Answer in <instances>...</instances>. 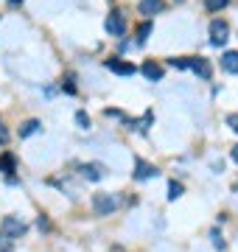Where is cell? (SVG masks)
<instances>
[{
    "label": "cell",
    "instance_id": "cell-1",
    "mask_svg": "<svg viewBox=\"0 0 238 252\" xmlns=\"http://www.w3.org/2000/svg\"><path fill=\"white\" fill-rule=\"evenodd\" d=\"M92 210H95V216H110V213L118 210V199L112 193H95L92 196Z\"/></svg>",
    "mask_w": 238,
    "mask_h": 252
},
{
    "label": "cell",
    "instance_id": "cell-2",
    "mask_svg": "<svg viewBox=\"0 0 238 252\" xmlns=\"http://www.w3.org/2000/svg\"><path fill=\"white\" fill-rule=\"evenodd\" d=\"M230 36V26L224 20H213L210 23V45H224Z\"/></svg>",
    "mask_w": 238,
    "mask_h": 252
},
{
    "label": "cell",
    "instance_id": "cell-3",
    "mask_svg": "<svg viewBox=\"0 0 238 252\" xmlns=\"http://www.w3.org/2000/svg\"><path fill=\"white\" fill-rule=\"evenodd\" d=\"M104 28H107V34H112V36H123V31H126V20H123V14H120V11H115V14H110V17H107Z\"/></svg>",
    "mask_w": 238,
    "mask_h": 252
},
{
    "label": "cell",
    "instance_id": "cell-4",
    "mask_svg": "<svg viewBox=\"0 0 238 252\" xmlns=\"http://www.w3.org/2000/svg\"><path fill=\"white\" fill-rule=\"evenodd\" d=\"M3 235H9L11 241H14V238H20V235H26V224H23L20 219H14V216H6L3 219Z\"/></svg>",
    "mask_w": 238,
    "mask_h": 252
},
{
    "label": "cell",
    "instance_id": "cell-5",
    "mask_svg": "<svg viewBox=\"0 0 238 252\" xmlns=\"http://www.w3.org/2000/svg\"><path fill=\"white\" fill-rule=\"evenodd\" d=\"M104 64H107L112 73H118V76H135V70H138L132 62H123V59H107Z\"/></svg>",
    "mask_w": 238,
    "mask_h": 252
},
{
    "label": "cell",
    "instance_id": "cell-6",
    "mask_svg": "<svg viewBox=\"0 0 238 252\" xmlns=\"http://www.w3.org/2000/svg\"><path fill=\"white\" fill-rule=\"evenodd\" d=\"M157 168L151 165V162H146V160H135V180H151V177H157Z\"/></svg>",
    "mask_w": 238,
    "mask_h": 252
},
{
    "label": "cell",
    "instance_id": "cell-7",
    "mask_svg": "<svg viewBox=\"0 0 238 252\" xmlns=\"http://www.w3.org/2000/svg\"><path fill=\"white\" fill-rule=\"evenodd\" d=\"M188 67H191L196 76H202V79H210V62L208 59H202V56H193V59H188Z\"/></svg>",
    "mask_w": 238,
    "mask_h": 252
},
{
    "label": "cell",
    "instance_id": "cell-8",
    "mask_svg": "<svg viewBox=\"0 0 238 252\" xmlns=\"http://www.w3.org/2000/svg\"><path fill=\"white\" fill-rule=\"evenodd\" d=\"M82 177L90 182H98L101 177H104V165H98V162H84L82 165Z\"/></svg>",
    "mask_w": 238,
    "mask_h": 252
},
{
    "label": "cell",
    "instance_id": "cell-9",
    "mask_svg": "<svg viewBox=\"0 0 238 252\" xmlns=\"http://www.w3.org/2000/svg\"><path fill=\"white\" fill-rule=\"evenodd\" d=\"M140 14H146V17H151V14H160L163 11V0H140Z\"/></svg>",
    "mask_w": 238,
    "mask_h": 252
},
{
    "label": "cell",
    "instance_id": "cell-10",
    "mask_svg": "<svg viewBox=\"0 0 238 252\" xmlns=\"http://www.w3.org/2000/svg\"><path fill=\"white\" fill-rule=\"evenodd\" d=\"M221 67L227 73H238V51H227L221 56Z\"/></svg>",
    "mask_w": 238,
    "mask_h": 252
},
{
    "label": "cell",
    "instance_id": "cell-11",
    "mask_svg": "<svg viewBox=\"0 0 238 252\" xmlns=\"http://www.w3.org/2000/svg\"><path fill=\"white\" fill-rule=\"evenodd\" d=\"M143 76H146L149 81H160V79H163V67L154 64V62H146V64H143Z\"/></svg>",
    "mask_w": 238,
    "mask_h": 252
},
{
    "label": "cell",
    "instance_id": "cell-12",
    "mask_svg": "<svg viewBox=\"0 0 238 252\" xmlns=\"http://www.w3.org/2000/svg\"><path fill=\"white\" fill-rule=\"evenodd\" d=\"M14 165H17V160H14V154H0V171L3 174H11L14 171Z\"/></svg>",
    "mask_w": 238,
    "mask_h": 252
},
{
    "label": "cell",
    "instance_id": "cell-13",
    "mask_svg": "<svg viewBox=\"0 0 238 252\" xmlns=\"http://www.w3.org/2000/svg\"><path fill=\"white\" fill-rule=\"evenodd\" d=\"M39 129H42L39 121H26V124L20 126V137H31L34 132H39Z\"/></svg>",
    "mask_w": 238,
    "mask_h": 252
},
{
    "label": "cell",
    "instance_id": "cell-14",
    "mask_svg": "<svg viewBox=\"0 0 238 252\" xmlns=\"http://www.w3.org/2000/svg\"><path fill=\"white\" fill-rule=\"evenodd\" d=\"M149 34H151V23H143V26L138 28V45H143V42H146Z\"/></svg>",
    "mask_w": 238,
    "mask_h": 252
},
{
    "label": "cell",
    "instance_id": "cell-15",
    "mask_svg": "<svg viewBox=\"0 0 238 252\" xmlns=\"http://www.w3.org/2000/svg\"><path fill=\"white\" fill-rule=\"evenodd\" d=\"M179 196H182V185H179V182H171V185H168V199L177 202Z\"/></svg>",
    "mask_w": 238,
    "mask_h": 252
},
{
    "label": "cell",
    "instance_id": "cell-16",
    "mask_svg": "<svg viewBox=\"0 0 238 252\" xmlns=\"http://www.w3.org/2000/svg\"><path fill=\"white\" fill-rule=\"evenodd\" d=\"M227 6V0H205V9L208 11H221Z\"/></svg>",
    "mask_w": 238,
    "mask_h": 252
},
{
    "label": "cell",
    "instance_id": "cell-17",
    "mask_svg": "<svg viewBox=\"0 0 238 252\" xmlns=\"http://www.w3.org/2000/svg\"><path fill=\"white\" fill-rule=\"evenodd\" d=\"M210 238H213V247H216V250H224V247H227V244H224V238H221L219 230H210Z\"/></svg>",
    "mask_w": 238,
    "mask_h": 252
},
{
    "label": "cell",
    "instance_id": "cell-18",
    "mask_svg": "<svg viewBox=\"0 0 238 252\" xmlns=\"http://www.w3.org/2000/svg\"><path fill=\"white\" fill-rule=\"evenodd\" d=\"M76 124L82 126V129H90V118H87V112H76Z\"/></svg>",
    "mask_w": 238,
    "mask_h": 252
},
{
    "label": "cell",
    "instance_id": "cell-19",
    "mask_svg": "<svg viewBox=\"0 0 238 252\" xmlns=\"http://www.w3.org/2000/svg\"><path fill=\"white\" fill-rule=\"evenodd\" d=\"M0 252H11V238L0 233Z\"/></svg>",
    "mask_w": 238,
    "mask_h": 252
},
{
    "label": "cell",
    "instance_id": "cell-20",
    "mask_svg": "<svg viewBox=\"0 0 238 252\" xmlns=\"http://www.w3.org/2000/svg\"><path fill=\"white\" fill-rule=\"evenodd\" d=\"M171 67H179V70H185V67H188V59H171Z\"/></svg>",
    "mask_w": 238,
    "mask_h": 252
},
{
    "label": "cell",
    "instance_id": "cell-21",
    "mask_svg": "<svg viewBox=\"0 0 238 252\" xmlns=\"http://www.w3.org/2000/svg\"><path fill=\"white\" fill-rule=\"evenodd\" d=\"M227 126L233 129V132H236V135H238V115H230V118H227Z\"/></svg>",
    "mask_w": 238,
    "mask_h": 252
},
{
    "label": "cell",
    "instance_id": "cell-22",
    "mask_svg": "<svg viewBox=\"0 0 238 252\" xmlns=\"http://www.w3.org/2000/svg\"><path fill=\"white\" fill-rule=\"evenodd\" d=\"M62 87H64V93H70V95H73V93H76V84H73V81H70V79H67V84H62Z\"/></svg>",
    "mask_w": 238,
    "mask_h": 252
},
{
    "label": "cell",
    "instance_id": "cell-23",
    "mask_svg": "<svg viewBox=\"0 0 238 252\" xmlns=\"http://www.w3.org/2000/svg\"><path fill=\"white\" fill-rule=\"evenodd\" d=\"M6 140H9V132H6V126L0 124V143H6Z\"/></svg>",
    "mask_w": 238,
    "mask_h": 252
},
{
    "label": "cell",
    "instance_id": "cell-24",
    "mask_svg": "<svg viewBox=\"0 0 238 252\" xmlns=\"http://www.w3.org/2000/svg\"><path fill=\"white\" fill-rule=\"evenodd\" d=\"M233 160L238 162V146H236V149H233Z\"/></svg>",
    "mask_w": 238,
    "mask_h": 252
},
{
    "label": "cell",
    "instance_id": "cell-25",
    "mask_svg": "<svg viewBox=\"0 0 238 252\" xmlns=\"http://www.w3.org/2000/svg\"><path fill=\"white\" fill-rule=\"evenodd\" d=\"M9 3H11V6H17V3H23V0H9Z\"/></svg>",
    "mask_w": 238,
    "mask_h": 252
},
{
    "label": "cell",
    "instance_id": "cell-26",
    "mask_svg": "<svg viewBox=\"0 0 238 252\" xmlns=\"http://www.w3.org/2000/svg\"><path fill=\"white\" fill-rule=\"evenodd\" d=\"M177 3H182V0H177Z\"/></svg>",
    "mask_w": 238,
    "mask_h": 252
}]
</instances>
